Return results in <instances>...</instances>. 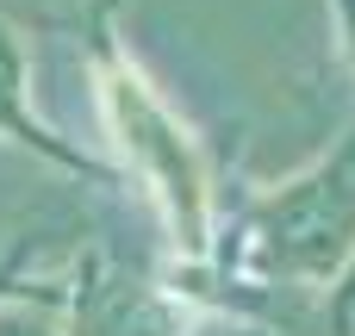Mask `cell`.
I'll use <instances>...</instances> for the list:
<instances>
[{"label":"cell","mask_w":355,"mask_h":336,"mask_svg":"<svg viewBox=\"0 0 355 336\" xmlns=\"http://www.w3.org/2000/svg\"><path fill=\"white\" fill-rule=\"evenodd\" d=\"M19 287H25V281H19V262H6V268H0V299L19 293Z\"/></svg>","instance_id":"cell-4"},{"label":"cell","mask_w":355,"mask_h":336,"mask_svg":"<svg viewBox=\"0 0 355 336\" xmlns=\"http://www.w3.org/2000/svg\"><path fill=\"white\" fill-rule=\"evenodd\" d=\"M331 336H355V274L337 287V299H331Z\"/></svg>","instance_id":"cell-3"},{"label":"cell","mask_w":355,"mask_h":336,"mask_svg":"<svg viewBox=\"0 0 355 336\" xmlns=\"http://www.w3.org/2000/svg\"><path fill=\"white\" fill-rule=\"evenodd\" d=\"M50 306H62V287H31L25 281L19 293L0 299V336H62Z\"/></svg>","instance_id":"cell-2"},{"label":"cell","mask_w":355,"mask_h":336,"mask_svg":"<svg viewBox=\"0 0 355 336\" xmlns=\"http://www.w3.org/2000/svg\"><path fill=\"white\" fill-rule=\"evenodd\" d=\"M75 330L69 336H181L193 324V312L156 287H125V281H94L81 274V287L69 293Z\"/></svg>","instance_id":"cell-1"}]
</instances>
